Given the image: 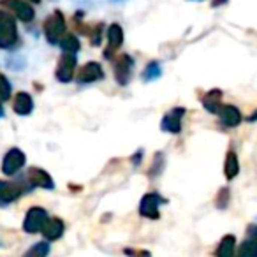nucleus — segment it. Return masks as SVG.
Returning a JSON list of instances; mask_svg holds the SVG:
<instances>
[{"label":"nucleus","mask_w":257,"mask_h":257,"mask_svg":"<svg viewBox=\"0 0 257 257\" xmlns=\"http://www.w3.org/2000/svg\"><path fill=\"white\" fill-rule=\"evenodd\" d=\"M18 44L16 18L9 11H0V50H13Z\"/></svg>","instance_id":"f257e3e1"},{"label":"nucleus","mask_w":257,"mask_h":257,"mask_svg":"<svg viewBox=\"0 0 257 257\" xmlns=\"http://www.w3.org/2000/svg\"><path fill=\"white\" fill-rule=\"evenodd\" d=\"M65 18L60 11H53L46 20H44V25H43V30H44V37L50 44H58L60 39L65 36Z\"/></svg>","instance_id":"f03ea898"},{"label":"nucleus","mask_w":257,"mask_h":257,"mask_svg":"<svg viewBox=\"0 0 257 257\" xmlns=\"http://www.w3.org/2000/svg\"><path fill=\"white\" fill-rule=\"evenodd\" d=\"M133 69H134V58L131 55L121 53L113 58V74L120 86L128 85L131 76H133Z\"/></svg>","instance_id":"7ed1b4c3"},{"label":"nucleus","mask_w":257,"mask_h":257,"mask_svg":"<svg viewBox=\"0 0 257 257\" xmlns=\"http://www.w3.org/2000/svg\"><path fill=\"white\" fill-rule=\"evenodd\" d=\"M0 6L8 9L15 18H18L23 23H30L36 18V11H34L30 2H27V0H2Z\"/></svg>","instance_id":"20e7f679"},{"label":"nucleus","mask_w":257,"mask_h":257,"mask_svg":"<svg viewBox=\"0 0 257 257\" xmlns=\"http://www.w3.org/2000/svg\"><path fill=\"white\" fill-rule=\"evenodd\" d=\"M168 201L157 192H148L141 197V203H140V215L145 218H150V220H155V218L161 217V211L159 208L162 204H166Z\"/></svg>","instance_id":"39448f33"},{"label":"nucleus","mask_w":257,"mask_h":257,"mask_svg":"<svg viewBox=\"0 0 257 257\" xmlns=\"http://www.w3.org/2000/svg\"><path fill=\"white\" fill-rule=\"evenodd\" d=\"M76 65H78V58L76 53H62V57L58 58L57 71H55V78L62 83H69L74 78Z\"/></svg>","instance_id":"423d86ee"},{"label":"nucleus","mask_w":257,"mask_h":257,"mask_svg":"<svg viewBox=\"0 0 257 257\" xmlns=\"http://www.w3.org/2000/svg\"><path fill=\"white\" fill-rule=\"evenodd\" d=\"M48 218L50 217H48V213H46L44 208H39V206L30 208V210L27 211L25 220H23V229H25V232H29V234L41 232Z\"/></svg>","instance_id":"0eeeda50"},{"label":"nucleus","mask_w":257,"mask_h":257,"mask_svg":"<svg viewBox=\"0 0 257 257\" xmlns=\"http://www.w3.org/2000/svg\"><path fill=\"white\" fill-rule=\"evenodd\" d=\"M27 162V157L20 148H11L8 154L4 155L2 159V173L8 176H13L20 171V169L25 166Z\"/></svg>","instance_id":"6e6552de"},{"label":"nucleus","mask_w":257,"mask_h":257,"mask_svg":"<svg viewBox=\"0 0 257 257\" xmlns=\"http://www.w3.org/2000/svg\"><path fill=\"white\" fill-rule=\"evenodd\" d=\"M185 113H187L185 107H173L171 111H168V113L164 114L161 128L164 133H169V134H180L182 133V121H183Z\"/></svg>","instance_id":"1a4fd4ad"},{"label":"nucleus","mask_w":257,"mask_h":257,"mask_svg":"<svg viewBox=\"0 0 257 257\" xmlns=\"http://www.w3.org/2000/svg\"><path fill=\"white\" fill-rule=\"evenodd\" d=\"M102 78H104V71L99 62H88V64H85L79 69L78 76H76L79 85H90V83H95Z\"/></svg>","instance_id":"9d476101"},{"label":"nucleus","mask_w":257,"mask_h":257,"mask_svg":"<svg viewBox=\"0 0 257 257\" xmlns=\"http://www.w3.org/2000/svg\"><path fill=\"white\" fill-rule=\"evenodd\" d=\"M27 180H29L30 187H39V189H46V190H53L55 189V182L48 171L41 168H30L27 171Z\"/></svg>","instance_id":"9b49d317"},{"label":"nucleus","mask_w":257,"mask_h":257,"mask_svg":"<svg viewBox=\"0 0 257 257\" xmlns=\"http://www.w3.org/2000/svg\"><path fill=\"white\" fill-rule=\"evenodd\" d=\"M123 44V30L118 23H113L107 29V50L104 51V57L111 58L116 50H120V46Z\"/></svg>","instance_id":"f8f14e48"},{"label":"nucleus","mask_w":257,"mask_h":257,"mask_svg":"<svg viewBox=\"0 0 257 257\" xmlns=\"http://www.w3.org/2000/svg\"><path fill=\"white\" fill-rule=\"evenodd\" d=\"M218 118H220V123L224 127H238L241 123V113L232 104H224L222 109L218 111Z\"/></svg>","instance_id":"ddd939ff"},{"label":"nucleus","mask_w":257,"mask_h":257,"mask_svg":"<svg viewBox=\"0 0 257 257\" xmlns=\"http://www.w3.org/2000/svg\"><path fill=\"white\" fill-rule=\"evenodd\" d=\"M23 194L22 187L13 182H2L0 180V204H9L16 201Z\"/></svg>","instance_id":"4468645a"},{"label":"nucleus","mask_w":257,"mask_h":257,"mask_svg":"<svg viewBox=\"0 0 257 257\" xmlns=\"http://www.w3.org/2000/svg\"><path fill=\"white\" fill-rule=\"evenodd\" d=\"M64 231H65L64 222H62L60 218L55 217V218H48L41 232H43L44 238H46L48 241H55V239H58V238L64 236Z\"/></svg>","instance_id":"2eb2a0df"},{"label":"nucleus","mask_w":257,"mask_h":257,"mask_svg":"<svg viewBox=\"0 0 257 257\" xmlns=\"http://www.w3.org/2000/svg\"><path fill=\"white\" fill-rule=\"evenodd\" d=\"M13 109L20 116H27L34 111V99L30 97V93L27 92H18L15 97V104H13Z\"/></svg>","instance_id":"dca6fc26"},{"label":"nucleus","mask_w":257,"mask_h":257,"mask_svg":"<svg viewBox=\"0 0 257 257\" xmlns=\"http://www.w3.org/2000/svg\"><path fill=\"white\" fill-rule=\"evenodd\" d=\"M203 106L206 111H210L211 114H218V111L222 109V92L220 90H210L208 93L203 95Z\"/></svg>","instance_id":"f3484780"},{"label":"nucleus","mask_w":257,"mask_h":257,"mask_svg":"<svg viewBox=\"0 0 257 257\" xmlns=\"http://www.w3.org/2000/svg\"><path fill=\"white\" fill-rule=\"evenodd\" d=\"M234 253H236V238L232 234L224 236L218 248L215 250V257H234Z\"/></svg>","instance_id":"a211bd4d"},{"label":"nucleus","mask_w":257,"mask_h":257,"mask_svg":"<svg viewBox=\"0 0 257 257\" xmlns=\"http://www.w3.org/2000/svg\"><path fill=\"white\" fill-rule=\"evenodd\" d=\"M239 171V161H238V155L234 152H229L225 155V164H224V173H225V178L232 180Z\"/></svg>","instance_id":"6ab92c4d"},{"label":"nucleus","mask_w":257,"mask_h":257,"mask_svg":"<svg viewBox=\"0 0 257 257\" xmlns=\"http://www.w3.org/2000/svg\"><path fill=\"white\" fill-rule=\"evenodd\" d=\"M58 46H60V50L64 51V53H78L81 44H79V39L76 36L65 34V36L60 39V43H58Z\"/></svg>","instance_id":"aec40b11"},{"label":"nucleus","mask_w":257,"mask_h":257,"mask_svg":"<svg viewBox=\"0 0 257 257\" xmlns=\"http://www.w3.org/2000/svg\"><path fill=\"white\" fill-rule=\"evenodd\" d=\"M50 241H39L36 243V245H32L29 250H27L25 253H23V257H48V253H50Z\"/></svg>","instance_id":"412c9836"},{"label":"nucleus","mask_w":257,"mask_h":257,"mask_svg":"<svg viewBox=\"0 0 257 257\" xmlns=\"http://www.w3.org/2000/svg\"><path fill=\"white\" fill-rule=\"evenodd\" d=\"M236 257H257V239L248 238L239 245Z\"/></svg>","instance_id":"4be33fe9"},{"label":"nucleus","mask_w":257,"mask_h":257,"mask_svg":"<svg viewBox=\"0 0 257 257\" xmlns=\"http://www.w3.org/2000/svg\"><path fill=\"white\" fill-rule=\"evenodd\" d=\"M162 74V67L159 62H150V64L145 67L143 71V81H155L157 78H161Z\"/></svg>","instance_id":"5701e85b"},{"label":"nucleus","mask_w":257,"mask_h":257,"mask_svg":"<svg viewBox=\"0 0 257 257\" xmlns=\"http://www.w3.org/2000/svg\"><path fill=\"white\" fill-rule=\"evenodd\" d=\"M102 30H104L102 23H97L95 27H92V30H88V37H90L92 46H100V41H102Z\"/></svg>","instance_id":"b1692460"},{"label":"nucleus","mask_w":257,"mask_h":257,"mask_svg":"<svg viewBox=\"0 0 257 257\" xmlns=\"http://www.w3.org/2000/svg\"><path fill=\"white\" fill-rule=\"evenodd\" d=\"M11 90H13V86H11V83H9V79L0 72V100H2V102L11 97Z\"/></svg>","instance_id":"393cba45"},{"label":"nucleus","mask_w":257,"mask_h":257,"mask_svg":"<svg viewBox=\"0 0 257 257\" xmlns=\"http://www.w3.org/2000/svg\"><path fill=\"white\" fill-rule=\"evenodd\" d=\"M164 154H157L154 159V164H152V169H150V176H159L162 173V169H164Z\"/></svg>","instance_id":"a878e982"},{"label":"nucleus","mask_w":257,"mask_h":257,"mask_svg":"<svg viewBox=\"0 0 257 257\" xmlns=\"http://www.w3.org/2000/svg\"><path fill=\"white\" fill-rule=\"evenodd\" d=\"M8 67L13 69V71H22L23 67H25V58L22 57V55H13V57L8 58Z\"/></svg>","instance_id":"bb28decb"},{"label":"nucleus","mask_w":257,"mask_h":257,"mask_svg":"<svg viewBox=\"0 0 257 257\" xmlns=\"http://www.w3.org/2000/svg\"><path fill=\"white\" fill-rule=\"evenodd\" d=\"M215 203H217V206L220 208H225L229 204V190L227 189H222L220 192H218L217 199H215Z\"/></svg>","instance_id":"cd10ccee"},{"label":"nucleus","mask_w":257,"mask_h":257,"mask_svg":"<svg viewBox=\"0 0 257 257\" xmlns=\"http://www.w3.org/2000/svg\"><path fill=\"white\" fill-rule=\"evenodd\" d=\"M125 253L128 257H152L148 250H134V248H125Z\"/></svg>","instance_id":"c85d7f7f"},{"label":"nucleus","mask_w":257,"mask_h":257,"mask_svg":"<svg viewBox=\"0 0 257 257\" xmlns=\"http://www.w3.org/2000/svg\"><path fill=\"white\" fill-rule=\"evenodd\" d=\"M248 236L257 239V225H248Z\"/></svg>","instance_id":"c756f323"},{"label":"nucleus","mask_w":257,"mask_h":257,"mask_svg":"<svg viewBox=\"0 0 257 257\" xmlns=\"http://www.w3.org/2000/svg\"><path fill=\"white\" fill-rule=\"evenodd\" d=\"M225 2H227V0H213V2H211V6H213V8H218V6L225 4Z\"/></svg>","instance_id":"7c9ffc66"},{"label":"nucleus","mask_w":257,"mask_h":257,"mask_svg":"<svg viewBox=\"0 0 257 257\" xmlns=\"http://www.w3.org/2000/svg\"><path fill=\"white\" fill-rule=\"evenodd\" d=\"M248 120H250V121H255V120H257V111H255V113L252 114V116L248 118Z\"/></svg>","instance_id":"2f4dec72"},{"label":"nucleus","mask_w":257,"mask_h":257,"mask_svg":"<svg viewBox=\"0 0 257 257\" xmlns=\"http://www.w3.org/2000/svg\"><path fill=\"white\" fill-rule=\"evenodd\" d=\"M0 116H4V107H2V100H0Z\"/></svg>","instance_id":"473e14b6"},{"label":"nucleus","mask_w":257,"mask_h":257,"mask_svg":"<svg viewBox=\"0 0 257 257\" xmlns=\"http://www.w3.org/2000/svg\"><path fill=\"white\" fill-rule=\"evenodd\" d=\"M109 2H114V4H121V2H125V0H109Z\"/></svg>","instance_id":"72a5a7b5"},{"label":"nucleus","mask_w":257,"mask_h":257,"mask_svg":"<svg viewBox=\"0 0 257 257\" xmlns=\"http://www.w3.org/2000/svg\"><path fill=\"white\" fill-rule=\"evenodd\" d=\"M29 2H34V4H39L41 0H29Z\"/></svg>","instance_id":"f704fd0d"},{"label":"nucleus","mask_w":257,"mask_h":257,"mask_svg":"<svg viewBox=\"0 0 257 257\" xmlns=\"http://www.w3.org/2000/svg\"><path fill=\"white\" fill-rule=\"evenodd\" d=\"M194 2H203V0H194Z\"/></svg>","instance_id":"c9c22d12"}]
</instances>
